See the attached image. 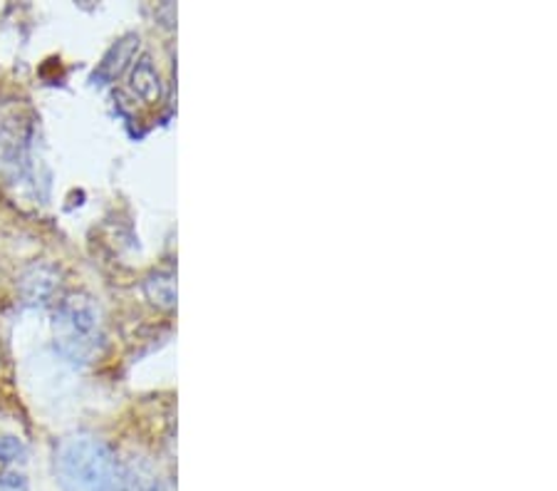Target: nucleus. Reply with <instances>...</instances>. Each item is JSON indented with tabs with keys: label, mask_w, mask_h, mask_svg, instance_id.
<instances>
[{
	"label": "nucleus",
	"mask_w": 557,
	"mask_h": 491,
	"mask_svg": "<svg viewBox=\"0 0 557 491\" xmlns=\"http://www.w3.org/2000/svg\"><path fill=\"white\" fill-rule=\"evenodd\" d=\"M132 93L147 105L159 102V97H161L159 73L154 70V62H151V58H147V56H144L132 70Z\"/></svg>",
	"instance_id": "20e7f679"
},
{
	"label": "nucleus",
	"mask_w": 557,
	"mask_h": 491,
	"mask_svg": "<svg viewBox=\"0 0 557 491\" xmlns=\"http://www.w3.org/2000/svg\"><path fill=\"white\" fill-rule=\"evenodd\" d=\"M58 475L65 491H120L114 454L95 437H72L62 444Z\"/></svg>",
	"instance_id": "f257e3e1"
},
{
	"label": "nucleus",
	"mask_w": 557,
	"mask_h": 491,
	"mask_svg": "<svg viewBox=\"0 0 557 491\" xmlns=\"http://www.w3.org/2000/svg\"><path fill=\"white\" fill-rule=\"evenodd\" d=\"M147 296L157 303V306L172 308L176 300V285L172 273H157L147 281Z\"/></svg>",
	"instance_id": "39448f33"
},
{
	"label": "nucleus",
	"mask_w": 557,
	"mask_h": 491,
	"mask_svg": "<svg viewBox=\"0 0 557 491\" xmlns=\"http://www.w3.org/2000/svg\"><path fill=\"white\" fill-rule=\"evenodd\" d=\"M0 491H28V481L17 471H3L0 475Z\"/></svg>",
	"instance_id": "0eeeda50"
},
{
	"label": "nucleus",
	"mask_w": 557,
	"mask_h": 491,
	"mask_svg": "<svg viewBox=\"0 0 557 491\" xmlns=\"http://www.w3.org/2000/svg\"><path fill=\"white\" fill-rule=\"evenodd\" d=\"M25 457V446L17 437H0V462L11 464Z\"/></svg>",
	"instance_id": "423d86ee"
},
{
	"label": "nucleus",
	"mask_w": 557,
	"mask_h": 491,
	"mask_svg": "<svg viewBox=\"0 0 557 491\" xmlns=\"http://www.w3.org/2000/svg\"><path fill=\"white\" fill-rule=\"evenodd\" d=\"M58 347L67 360L83 363L100 343V312L85 296H72L60 303L55 312Z\"/></svg>",
	"instance_id": "f03ea898"
},
{
	"label": "nucleus",
	"mask_w": 557,
	"mask_h": 491,
	"mask_svg": "<svg viewBox=\"0 0 557 491\" xmlns=\"http://www.w3.org/2000/svg\"><path fill=\"white\" fill-rule=\"evenodd\" d=\"M55 289H58V273L48 266H33L21 281L23 300L30 303V306H45V303L55 296Z\"/></svg>",
	"instance_id": "7ed1b4c3"
}]
</instances>
